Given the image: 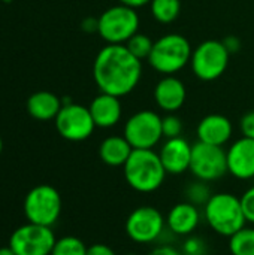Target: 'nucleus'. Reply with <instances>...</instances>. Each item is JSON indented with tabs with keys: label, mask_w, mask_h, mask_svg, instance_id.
Listing matches in <instances>:
<instances>
[{
	"label": "nucleus",
	"mask_w": 254,
	"mask_h": 255,
	"mask_svg": "<svg viewBox=\"0 0 254 255\" xmlns=\"http://www.w3.org/2000/svg\"><path fill=\"white\" fill-rule=\"evenodd\" d=\"M193 145L183 136L166 139L159 151V157L168 175H181L190 170Z\"/></svg>",
	"instance_id": "nucleus-13"
},
{
	"label": "nucleus",
	"mask_w": 254,
	"mask_h": 255,
	"mask_svg": "<svg viewBox=\"0 0 254 255\" xmlns=\"http://www.w3.org/2000/svg\"><path fill=\"white\" fill-rule=\"evenodd\" d=\"M123 136L133 149H154L163 137L162 117L154 111H139L126 121Z\"/></svg>",
	"instance_id": "nucleus-10"
},
{
	"label": "nucleus",
	"mask_w": 254,
	"mask_h": 255,
	"mask_svg": "<svg viewBox=\"0 0 254 255\" xmlns=\"http://www.w3.org/2000/svg\"><path fill=\"white\" fill-rule=\"evenodd\" d=\"M139 28V15L133 7L117 4L99 16L100 37L109 45H124Z\"/></svg>",
	"instance_id": "nucleus-7"
},
{
	"label": "nucleus",
	"mask_w": 254,
	"mask_h": 255,
	"mask_svg": "<svg viewBox=\"0 0 254 255\" xmlns=\"http://www.w3.org/2000/svg\"><path fill=\"white\" fill-rule=\"evenodd\" d=\"M24 214L28 223L52 227L61 214V196L48 184L36 185L24 199Z\"/></svg>",
	"instance_id": "nucleus-6"
},
{
	"label": "nucleus",
	"mask_w": 254,
	"mask_h": 255,
	"mask_svg": "<svg viewBox=\"0 0 254 255\" xmlns=\"http://www.w3.org/2000/svg\"><path fill=\"white\" fill-rule=\"evenodd\" d=\"M186 97L187 90L184 82L174 75L162 78L154 88V100L157 106L168 114L180 111L186 102Z\"/></svg>",
	"instance_id": "nucleus-16"
},
{
	"label": "nucleus",
	"mask_w": 254,
	"mask_h": 255,
	"mask_svg": "<svg viewBox=\"0 0 254 255\" xmlns=\"http://www.w3.org/2000/svg\"><path fill=\"white\" fill-rule=\"evenodd\" d=\"M232 133H234V126L231 120L220 114H211L204 117L198 124V130H196L199 142L216 145V146H225L231 140Z\"/></svg>",
	"instance_id": "nucleus-17"
},
{
	"label": "nucleus",
	"mask_w": 254,
	"mask_h": 255,
	"mask_svg": "<svg viewBox=\"0 0 254 255\" xmlns=\"http://www.w3.org/2000/svg\"><path fill=\"white\" fill-rule=\"evenodd\" d=\"M88 247L75 236H64L61 239H57L51 255H87Z\"/></svg>",
	"instance_id": "nucleus-24"
},
{
	"label": "nucleus",
	"mask_w": 254,
	"mask_h": 255,
	"mask_svg": "<svg viewBox=\"0 0 254 255\" xmlns=\"http://www.w3.org/2000/svg\"><path fill=\"white\" fill-rule=\"evenodd\" d=\"M124 255H141V254H136V253H129V254H124Z\"/></svg>",
	"instance_id": "nucleus-37"
},
{
	"label": "nucleus",
	"mask_w": 254,
	"mask_h": 255,
	"mask_svg": "<svg viewBox=\"0 0 254 255\" xmlns=\"http://www.w3.org/2000/svg\"><path fill=\"white\" fill-rule=\"evenodd\" d=\"M232 255H254V226H244L229 238Z\"/></svg>",
	"instance_id": "nucleus-21"
},
{
	"label": "nucleus",
	"mask_w": 254,
	"mask_h": 255,
	"mask_svg": "<svg viewBox=\"0 0 254 255\" xmlns=\"http://www.w3.org/2000/svg\"><path fill=\"white\" fill-rule=\"evenodd\" d=\"M190 172L196 179L208 184L222 179L229 173L226 149L223 146L208 145L198 140L192 149Z\"/></svg>",
	"instance_id": "nucleus-9"
},
{
	"label": "nucleus",
	"mask_w": 254,
	"mask_h": 255,
	"mask_svg": "<svg viewBox=\"0 0 254 255\" xmlns=\"http://www.w3.org/2000/svg\"><path fill=\"white\" fill-rule=\"evenodd\" d=\"M153 45L154 42L150 39V36L144 34V33H136L133 34L127 42H126V46L127 49L136 57L139 58L141 61L142 60H148L150 54H151V49H153Z\"/></svg>",
	"instance_id": "nucleus-25"
},
{
	"label": "nucleus",
	"mask_w": 254,
	"mask_h": 255,
	"mask_svg": "<svg viewBox=\"0 0 254 255\" xmlns=\"http://www.w3.org/2000/svg\"><path fill=\"white\" fill-rule=\"evenodd\" d=\"M231 52L222 40H205L192 54V70L201 81L210 82L220 78L229 66Z\"/></svg>",
	"instance_id": "nucleus-8"
},
{
	"label": "nucleus",
	"mask_w": 254,
	"mask_h": 255,
	"mask_svg": "<svg viewBox=\"0 0 254 255\" xmlns=\"http://www.w3.org/2000/svg\"><path fill=\"white\" fill-rule=\"evenodd\" d=\"M124 230L127 238L135 244H154L159 242L168 232L166 218L157 208L144 205L129 214L124 224Z\"/></svg>",
	"instance_id": "nucleus-5"
},
{
	"label": "nucleus",
	"mask_w": 254,
	"mask_h": 255,
	"mask_svg": "<svg viewBox=\"0 0 254 255\" xmlns=\"http://www.w3.org/2000/svg\"><path fill=\"white\" fill-rule=\"evenodd\" d=\"M150 9L156 21L162 24H169L178 18L181 12V1L180 0H151Z\"/></svg>",
	"instance_id": "nucleus-22"
},
{
	"label": "nucleus",
	"mask_w": 254,
	"mask_h": 255,
	"mask_svg": "<svg viewBox=\"0 0 254 255\" xmlns=\"http://www.w3.org/2000/svg\"><path fill=\"white\" fill-rule=\"evenodd\" d=\"M204 218L213 232L225 238H231L247 226L241 197L232 193H213L204 206Z\"/></svg>",
	"instance_id": "nucleus-3"
},
{
	"label": "nucleus",
	"mask_w": 254,
	"mask_h": 255,
	"mask_svg": "<svg viewBox=\"0 0 254 255\" xmlns=\"http://www.w3.org/2000/svg\"><path fill=\"white\" fill-rule=\"evenodd\" d=\"M54 121L58 134L70 142H82L88 139L96 128L90 109L73 102L63 105Z\"/></svg>",
	"instance_id": "nucleus-12"
},
{
	"label": "nucleus",
	"mask_w": 254,
	"mask_h": 255,
	"mask_svg": "<svg viewBox=\"0 0 254 255\" xmlns=\"http://www.w3.org/2000/svg\"><path fill=\"white\" fill-rule=\"evenodd\" d=\"M142 76V61L126 45L103 46L93 64V78L100 93L124 97L132 93Z\"/></svg>",
	"instance_id": "nucleus-1"
},
{
	"label": "nucleus",
	"mask_w": 254,
	"mask_h": 255,
	"mask_svg": "<svg viewBox=\"0 0 254 255\" xmlns=\"http://www.w3.org/2000/svg\"><path fill=\"white\" fill-rule=\"evenodd\" d=\"M87 255H117V254H115V251H114L111 247H108V245H105V244H94V245L88 247V250H87Z\"/></svg>",
	"instance_id": "nucleus-31"
},
{
	"label": "nucleus",
	"mask_w": 254,
	"mask_h": 255,
	"mask_svg": "<svg viewBox=\"0 0 254 255\" xmlns=\"http://www.w3.org/2000/svg\"><path fill=\"white\" fill-rule=\"evenodd\" d=\"M240 128H241V133L244 137H249V139H254V111L247 112L241 121H240Z\"/></svg>",
	"instance_id": "nucleus-29"
},
{
	"label": "nucleus",
	"mask_w": 254,
	"mask_h": 255,
	"mask_svg": "<svg viewBox=\"0 0 254 255\" xmlns=\"http://www.w3.org/2000/svg\"><path fill=\"white\" fill-rule=\"evenodd\" d=\"M228 154V170L240 181H250L254 178V139L240 137L235 140Z\"/></svg>",
	"instance_id": "nucleus-14"
},
{
	"label": "nucleus",
	"mask_w": 254,
	"mask_h": 255,
	"mask_svg": "<svg viewBox=\"0 0 254 255\" xmlns=\"http://www.w3.org/2000/svg\"><path fill=\"white\" fill-rule=\"evenodd\" d=\"M0 255H16L13 253V250L10 247H3L0 248Z\"/></svg>",
	"instance_id": "nucleus-35"
},
{
	"label": "nucleus",
	"mask_w": 254,
	"mask_h": 255,
	"mask_svg": "<svg viewBox=\"0 0 254 255\" xmlns=\"http://www.w3.org/2000/svg\"><path fill=\"white\" fill-rule=\"evenodd\" d=\"M55 242L52 227L27 223L10 235L9 247L16 255H51Z\"/></svg>",
	"instance_id": "nucleus-11"
},
{
	"label": "nucleus",
	"mask_w": 254,
	"mask_h": 255,
	"mask_svg": "<svg viewBox=\"0 0 254 255\" xmlns=\"http://www.w3.org/2000/svg\"><path fill=\"white\" fill-rule=\"evenodd\" d=\"M81 28L87 33H96L99 30V18H93V16H87L82 24Z\"/></svg>",
	"instance_id": "nucleus-32"
},
{
	"label": "nucleus",
	"mask_w": 254,
	"mask_h": 255,
	"mask_svg": "<svg viewBox=\"0 0 254 255\" xmlns=\"http://www.w3.org/2000/svg\"><path fill=\"white\" fill-rule=\"evenodd\" d=\"M192 54L193 49L187 37L169 33L154 42L148 63L156 72L165 76L175 75L190 63Z\"/></svg>",
	"instance_id": "nucleus-4"
},
{
	"label": "nucleus",
	"mask_w": 254,
	"mask_h": 255,
	"mask_svg": "<svg viewBox=\"0 0 254 255\" xmlns=\"http://www.w3.org/2000/svg\"><path fill=\"white\" fill-rule=\"evenodd\" d=\"M133 148L124 136H109L99 146L100 160L109 167H123L129 160Z\"/></svg>",
	"instance_id": "nucleus-20"
},
{
	"label": "nucleus",
	"mask_w": 254,
	"mask_h": 255,
	"mask_svg": "<svg viewBox=\"0 0 254 255\" xmlns=\"http://www.w3.org/2000/svg\"><path fill=\"white\" fill-rule=\"evenodd\" d=\"M118 1H120V4H124V6H129V7H133V9L142 7V6L151 3V0H118Z\"/></svg>",
	"instance_id": "nucleus-34"
},
{
	"label": "nucleus",
	"mask_w": 254,
	"mask_h": 255,
	"mask_svg": "<svg viewBox=\"0 0 254 255\" xmlns=\"http://www.w3.org/2000/svg\"><path fill=\"white\" fill-rule=\"evenodd\" d=\"M147 255H183L180 250H177L175 247L169 245V244H162L156 248H153Z\"/></svg>",
	"instance_id": "nucleus-30"
},
{
	"label": "nucleus",
	"mask_w": 254,
	"mask_h": 255,
	"mask_svg": "<svg viewBox=\"0 0 254 255\" xmlns=\"http://www.w3.org/2000/svg\"><path fill=\"white\" fill-rule=\"evenodd\" d=\"M123 173L127 185L142 194L157 191L168 175L154 149H133L123 166Z\"/></svg>",
	"instance_id": "nucleus-2"
},
{
	"label": "nucleus",
	"mask_w": 254,
	"mask_h": 255,
	"mask_svg": "<svg viewBox=\"0 0 254 255\" xmlns=\"http://www.w3.org/2000/svg\"><path fill=\"white\" fill-rule=\"evenodd\" d=\"M180 251L183 255H207L208 254V245L202 238L190 235L184 239Z\"/></svg>",
	"instance_id": "nucleus-26"
},
{
	"label": "nucleus",
	"mask_w": 254,
	"mask_h": 255,
	"mask_svg": "<svg viewBox=\"0 0 254 255\" xmlns=\"http://www.w3.org/2000/svg\"><path fill=\"white\" fill-rule=\"evenodd\" d=\"M184 196H186L187 202L193 203L198 208H201V206L204 208L207 205V202L210 200V197L213 196V193H211L208 182L196 179L195 182L187 184V187L184 190Z\"/></svg>",
	"instance_id": "nucleus-23"
},
{
	"label": "nucleus",
	"mask_w": 254,
	"mask_h": 255,
	"mask_svg": "<svg viewBox=\"0 0 254 255\" xmlns=\"http://www.w3.org/2000/svg\"><path fill=\"white\" fill-rule=\"evenodd\" d=\"M165 218H166V229L169 230L171 235L187 238L193 235L199 227L202 214L198 206L186 200L174 205Z\"/></svg>",
	"instance_id": "nucleus-15"
},
{
	"label": "nucleus",
	"mask_w": 254,
	"mask_h": 255,
	"mask_svg": "<svg viewBox=\"0 0 254 255\" xmlns=\"http://www.w3.org/2000/svg\"><path fill=\"white\" fill-rule=\"evenodd\" d=\"M63 106V102L58 96H55L51 91H37L33 93L27 99V112L30 117H33L37 121H49L55 120L60 109Z\"/></svg>",
	"instance_id": "nucleus-19"
},
{
	"label": "nucleus",
	"mask_w": 254,
	"mask_h": 255,
	"mask_svg": "<svg viewBox=\"0 0 254 255\" xmlns=\"http://www.w3.org/2000/svg\"><path fill=\"white\" fill-rule=\"evenodd\" d=\"M1 149H3V142H1V137H0V152H1Z\"/></svg>",
	"instance_id": "nucleus-36"
},
{
	"label": "nucleus",
	"mask_w": 254,
	"mask_h": 255,
	"mask_svg": "<svg viewBox=\"0 0 254 255\" xmlns=\"http://www.w3.org/2000/svg\"><path fill=\"white\" fill-rule=\"evenodd\" d=\"M223 43H225V46L228 48V51L232 54V52H237L240 48H241V42H240V39L237 37V36H229V37H226L225 40H222Z\"/></svg>",
	"instance_id": "nucleus-33"
},
{
	"label": "nucleus",
	"mask_w": 254,
	"mask_h": 255,
	"mask_svg": "<svg viewBox=\"0 0 254 255\" xmlns=\"http://www.w3.org/2000/svg\"><path fill=\"white\" fill-rule=\"evenodd\" d=\"M162 131H163V137H166V139L181 136V133H183L181 118L177 117L175 114H168L166 117H163L162 118Z\"/></svg>",
	"instance_id": "nucleus-27"
},
{
	"label": "nucleus",
	"mask_w": 254,
	"mask_h": 255,
	"mask_svg": "<svg viewBox=\"0 0 254 255\" xmlns=\"http://www.w3.org/2000/svg\"><path fill=\"white\" fill-rule=\"evenodd\" d=\"M1 1H6V3H9V1H12V0H1Z\"/></svg>",
	"instance_id": "nucleus-38"
},
{
	"label": "nucleus",
	"mask_w": 254,
	"mask_h": 255,
	"mask_svg": "<svg viewBox=\"0 0 254 255\" xmlns=\"http://www.w3.org/2000/svg\"><path fill=\"white\" fill-rule=\"evenodd\" d=\"M88 109H90V114L93 117L96 127H100V128H111L117 126L123 115L120 97L105 94V93H100L97 97H94Z\"/></svg>",
	"instance_id": "nucleus-18"
},
{
	"label": "nucleus",
	"mask_w": 254,
	"mask_h": 255,
	"mask_svg": "<svg viewBox=\"0 0 254 255\" xmlns=\"http://www.w3.org/2000/svg\"><path fill=\"white\" fill-rule=\"evenodd\" d=\"M241 205H243V211H244L247 224L254 226V185H252L250 188H247L243 193Z\"/></svg>",
	"instance_id": "nucleus-28"
}]
</instances>
